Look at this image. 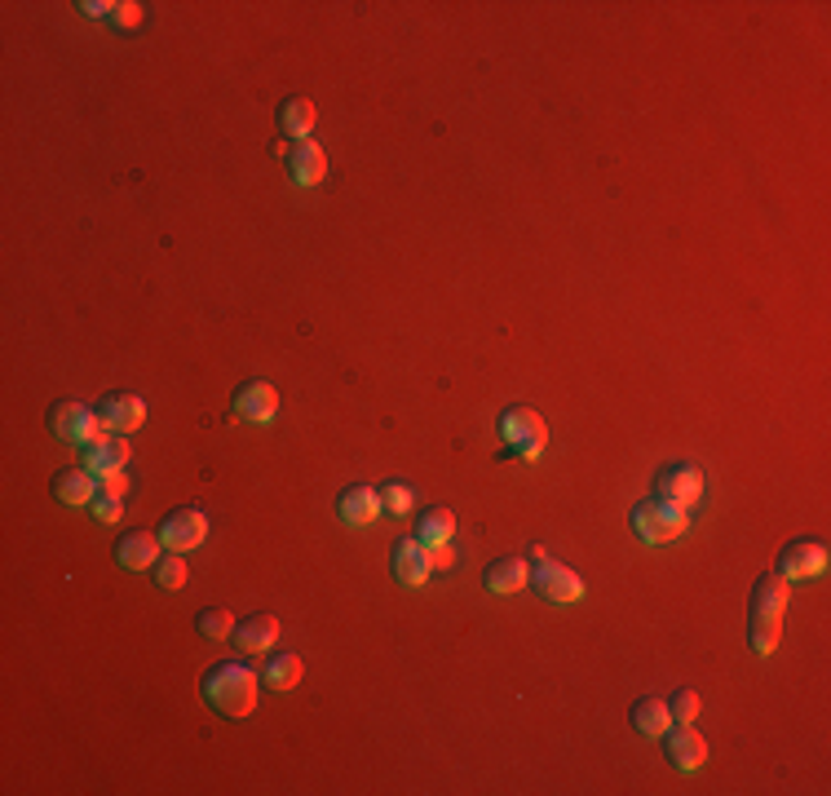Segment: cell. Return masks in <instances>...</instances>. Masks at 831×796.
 <instances>
[{"label": "cell", "instance_id": "1", "mask_svg": "<svg viewBox=\"0 0 831 796\" xmlns=\"http://www.w3.org/2000/svg\"><path fill=\"white\" fill-rule=\"evenodd\" d=\"M199 695L208 699V708L218 717L239 721L257 708V669L252 663H239V659H222L199 677Z\"/></svg>", "mask_w": 831, "mask_h": 796}, {"label": "cell", "instance_id": "2", "mask_svg": "<svg viewBox=\"0 0 831 796\" xmlns=\"http://www.w3.org/2000/svg\"><path fill=\"white\" fill-rule=\"evenodd\" d=\"M685 526H690V509L672 505V500H642L633 505V531L646 540V545H672L677 536H685Z\"/></svg>", "mask_w": 831, "mask_h": 796}, {"label": "cell", "instance_id": "3", "mask_svg": "<svg viewBox=\"0 0 831 796\" xmlns=\"http://www.w3.org/2000/svg\"><path fill=\"white\" fill-rule=\"evenodd\" d=\"M49 434L62 443H76V447H94L107 438V425L94 408L76 403V398H62V403L49 408Z\"/></svg>", "mask_w": 831, "mask_h": 796}, {"label": "cell", "instance_id": "4", "mask_svg": "<svg viewBox=\"0 0 831 796\" xmlns=\"http://www.w3.org/2000/svg\"><path fill=\"white\" fill-rule=\"evenodd\" d=\"M500 434H505L509 451L522 456V460H535V456L548 447V425H544V416H539L535 408H522V403H513V408L500 412Z\"/></svg>", "mask_w": 831, "mask_h": 796}, {"label": "cell", "instance_id": "5", "mask_svg": "<svg viewBox=\"0 0 831 796\" xmlns=\"http://www.w3.org/2000/svg\"><path fill=\"white\" fill-rule=\"evenodd\" d=\"M827 562H831L827 540L801 536V540H792V545L779 554V575H783V580H818V575L827 571Z\"/></svg>", "mask_w": 831, "mask_h": 796}, {"label": "cell", "instance_id": "6", "mask_svg": "<svg viewBox=\"0 0 831 796\" xmlns=\"http://www.w3.org/2000/svg\"><path fill=\"white\" fill-rule=\"evenodd\" d=\"M156 536H160L164 549L186 554V549H195V545L208 540V518H203L199 509H173V513H164V522H160Z\"/></svg>", "mask_w": 831, "mask_h": 796}, {"label": "cell", "instance_id": "7", "mask_svg": "<svg viewBox=\"0 0 831 796\" xmlns=\"http://www.w3.org/2000/svg\"><path fill=\"white\" fill-rule=\"evenodd\" d=\"M531 584L539 588V597H548V602H580L584 597V580L562 562H535Z\"/></svg>", "mask_w": 831, "mask_h": 796}, {"label": "cell", "instance_id": "8", "mask_svg": "<svg viewBox=\"0 0 831 796\" xmlns=\"http://www.w3.org/2000/svg\"><path fill=\"white\" fill-rule=\"evenodd\" d=\"M655 496L690 509V505H699V496H704V474L695 470V464H668V470L655 478Z\"/></svg>", "mask_w": 831, "mask_h": 796}, {"label": "cell", "instance_id": "9", "mask_svg": "<svg viewBox=\"0 0 831 796\" xmlns=\"http://www.w3.org/2000/svg\"><path fill=\"white\" fill-rule=\"evenodd\" d=\"M663 748H668V761L685 774H695L704 761H708V739L695 730V721L690 725H672L668 735H663Z\"/></svg>", "mask_w": 831, "mask_h": 796}, {"label": "cell", "instance_id": "10", "mask_svg": "<svg viewBox=\"0 0 831 796\" xmlns=\"http://www.w3.org/2000/svg\"><path fill=\"white\" fill-rule=\"evenodd\" d=\"M274 412H280V389H274L270 381H244L235 389V416L239 421L265 425V421H274Z\"/></svg>", "mask_w": 831, "mask_h": 796}, {"label": "cell", "instance_id": "11", "mask_svg": "<svg viewBox=\"0 0 831 796\" xmlns=\"http://www.w3.org/2000/svg\"><path fill=\"white\" fill-rule=\"evenodd\" d=\"M389 567H394L398 584H407V588H421V584L434 575V558H430V549L416 540V536H402V540L394 545Z\"/></svg>", "mask_w": 831, "mask_h": 796}, {"label": "cell", "instance_id": "12", "mask_svg": "<svg viewBox=\"0 0 831 796\" xmlns=\"http://www.w3.org/2000/svg\"><path fill=\"white\" fill-rule=\"evenodd\" d=\"M98 416L107 425V434H133V430H142L147 421V403L137 394H107L102 403H98Z\"/></svg>", "mask_w": 831, "mask_h": 796}, {"label": "cell", "instance_id": "13", "mask_svg": "<svg viewBox=\"0 0 831 796\" xmlns=\"http://www.w3.org/2000/svg\"><path fill=\"white\" fill-rule=\"evenodd\" d=\"M783 611H787V580L779 571H766L752 584V620L783 624Z\"/></svg>", "mask_w": 831, "mask_h": 796}, {"label": "cell", "instance_id": "14", "mask_svg": "<svg viewBox=\"0 0 831 796\" xmlns=\"http://www.w3.org/2000/svg\"><path fill=\"white\" fill-rule=\"evenodd\" d=\"M284 160H288V177H293L297 186H319V182L327 177V156H323V147H319L314 138L293 142V147L284 151Z\"/></svg>", "mask_w": 831, "mask_h": 796}, {"label": "cell", "instance_id": "15", "mask_svg": "<svg viewBox=\"0 0 831 796\" xmlns=\"http://www.w3.org/2000/svg\"><path fill=\"white\" fill-rule=\"evenodd\" d=\"M160 536L156 531H128V536H120V545H115V562L124 567V571H151L156 562H160Z\"/></svg>", "mask_w": 831, "mask_h": 796}, {"label": "cell", "instance_id": "16", "mask_svg": "<svg viewBox=\"0 0 831 796\" xmlns=\"http://www.w3.org/2000/svg\"><path fill=\"white\" fill-rule=\"evenodd\" d=\"M336 513L345 526H368L376 513H381V492L368 487V483H355V487H345L340 500H336Z\"/></svg>", "mask_w": 831, "mask_h": 796}, {"label": "cell", "instance_id": "17", "mask_svg": "<svg viewBox=\"0 0 831 796\" xmlns=\"http://www.w3.org/2000/svg\"><path fill=\"white\" fill-rule=\"evenodd\" d=\"M235 642H239V650L261 655V650H270L274 642H280V620L265 615V611H252L248 620L235 624Z\"/></svg>", "mask_w": 831, "mask_h": 796}, {"label": "cell", "instance_id": "18", "mask_svg": "<svg viewBox=\"0 0 831 796\" xmlns=\"http://www.w3.org/2000/svg\"><path fill=\"white\" fill-rule=\"evenodd\" d=\"M482 584H487L492 593H518L531 584V562L522 554H509V558H496L487 567V575H482Z\"/></svg>", "mask_w": 831, "mask_h": 796}, {"label": "cell", "instance_id": "19", "mask_svg": "<svg viewBox=\"0 0 831 796\" xmlns=\"http://www.w3.org/2000/svg\"><path fill=\"white\" fill-rule=\"evenodd\" d=\"M128 464V443L124 438H102V443H94V447H85V470L102 483V478H111V474H120Z\"/></svg>", "mask_w": 831, "mask_h": 796}, {"label": "cell", "instance_id": "20", "mask_svg": "<svg viewBox=\"0 0 831 796\" xmlns=\"http://www.w3.org/2000/svg\"><path fill=\"white\" fill-rule=\"evenodd\" d=\"M49 492H53L58 505H89L94 492H98V478L85 470V464H80V470H58L53 483H49Z\"/></svg>", "mask_w": 831, "mask_h": 796}, {"label": "cell", "instance_id": "21", "mask_svg": "<svg viewBox=\"0 0 831 796\" xmlns=\"http://www.w3.org/2000/svg\"><path fill=\"white\" fill-rule=\"evenodd\" d=\"M633 725H637V735H646V739H663L677 721H672V712H668V699L646 695V699L633 704Z\"/></svg>", "mask_w": 831, "mask_h": 796}, {"label": "cell", "instance_id": "22", "mask_svg": "<svg viewBox=\"0 0 831 796\" xmlns=\"http://www.w3.org/2000/svg\"><path fill=\"white\" fill-rule=\"evenodd\" d=\"M456 536V513L451 509H425L421 522H416V540L425 549H451Z\"/></svg>", "mask_w": 831, "mask_h": 796}, {"label": "cell", "instance_id": "23", "mask_svg": "<svg viewBox=\"0 0 831 796\" xmlns=\"http://www.w3.org/2000/svg\"><path fill=\"white\" fill-rule=\"evenodd\" d=\"M314 120H319V111H314V102H310V98L293 94V98H284V102H280V128L288 133V138L306 142L310 133H314Z\"/></svg>", "mask_w": 831, "mask_h": 796}, {"label": "cell", "instance_id": "24", "mask_svg": "<svg viewBox=\"0 0 831 796\" xmlns=\"http://www.w3.org/2000/svg\"><path fill=\"white\" fill-rule=\"evenodd\" d=\"M301 669H306V663H301V655H270V663H265V682L274 686V691H293L297 682H301Z\"/></svg>", "mask_w": 831, "mask_h": 796}, {"label": "cell", "instance_id": "25", "mask_svg": "<svg viewBox=\"0 0 831 796\" xmlns=\"http://www.w3.org/2000/svg\"><path fill=\"white\" fill-rule=\"evenodd\" d=\"M195 629H199L203 637L222 642V637H231V633H235V620H231V611H222V607H208V611H199V615H195Z\"/></svg>", "mask_w": 831, "mask_h": 796}, {"label": "cell", "instance_id": "26", "mask_svg": "<svg viewBox=\"0 0 831 796\" xmlns=\"http://www.w3.org/2000/svg\"><path fill=\"white\" fill-rule=\"evenodd\" d=\"M151 571H156V584H160V588H182V584H186V575H190V571H186V562H182V554H173V549H169V554H164Z\"/></svg>", "mask_w": 831, "mask_h": 796}, {"label": "cell", "instance_id": "27", "mask_svg": "<svg viewBox=\"0 0 831 796\" xmlns=\"http://www.w3.org/2000/svg\"><path fill=\"white\" fill-rule=\"evenodd\" d=\"M779 629H783V624L747 620V646H752L756 655H774V650H779Z\"/></svg>", "mask_w": 831, "mask_h": 796}, {"label": "cell", "instance_id": "28", "mask_svg": "<svg viewBox=\"0 0 831 796\" xmlns=\"http://www.w3.org/2000/svg\"><path fill=\"white\" fill-rule=\"evenodd\" d=\"M668 712H672V721H677V725H690V721L699 717V695L690 691V686L672 691V695H668Z\"/></svg>", "mask_w": 831, "mask_h": 796}, {"label": "cell", "instance_id": "29", "mask_svg": "<svg viewBox=\"0 0 831 796\" xmlns=\"http://www.w3.org/2000/svg\"><path fill=\"white\" fill-rule=\"evenodd\" d=\"M381 509L407 513V509H411V492H407L402 483H381Z\"/></svg>", "mask_w": 831, "mask_h": 796}, {"label": "cell", "instance_id": "30", "mask_svg": "<svg viewBox=\"0 0 831 796\" xmlns=\"http://www.w3.org/2000/svg\"><path fill=\"white\" fill-rule=\"evenodd\" d=\"M94 513H98L102 522H120L124 505H120V496H111V492H98V505H94Z\"/></svg>", "mask_w": 831, "mask_h": 796}, {"label": "cell", "instance_id": "31", "mask_svg": "<svg viewBox=\"0 0 831 796\" xmlns=\"http://www.w3.org/2000/svg\"><path fill=\"white\" fill-rule=\"evenodd\" d=\"M115 27H137V23H142V5H115Z\"/></svg>", "mask_w": 831, "mask_h": 796}, {"label": "cell", "instance_id": "32", "mask_svg": "<svg viewBox=\"0 0 831 796\" xmlns=\"http://www.w3.org/2000/svg\"><path fill=\"white\" fill-rule=\"evenodd\" d=\"M124 487H128V478H124V474H111V478H102V492H111V496H124Z\"/></svg>", "mask_w": 831, "mask_h": 796}, {"label": "cell", "instance_id": "33", "mask_svg": "<svg viewBox=\"0 0 831 796\" xmlns=\"http://www.w3.org/2000/svg\"><path fill=\"white\" fill-rule=\"evenodd\" d=\"M430 558H434V567H451V549H430Z\"/></svg>", "mask_w": 831, "mask_h": 796}, {"label": "cell", "instance_id": "34", "mask_svg": "<svg viewBox=\"0 0 831 796\" xmlns=\"http://www.w3.org/2000/svg\"><path fill=\"white\" fill-rule=\"evenodd\" d=\"M111 10H115V5H107V0H98V5H85V14H94V18H98V14H111Z\"/></svg>", "mask_w": 831, "mask_h": 796}]
</instances>
